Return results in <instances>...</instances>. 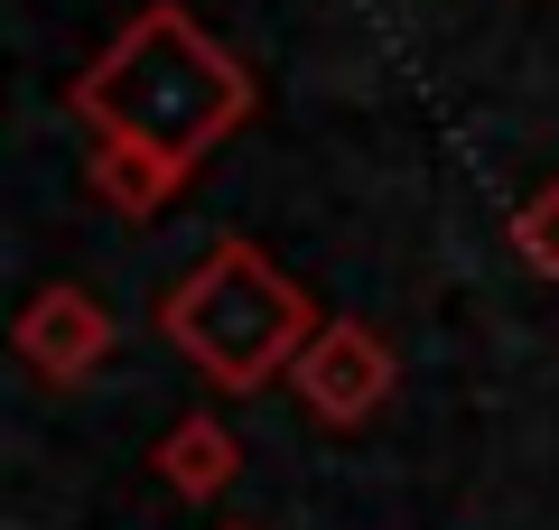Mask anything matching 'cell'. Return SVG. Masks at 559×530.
I'll return each instance as SVG.
<instances>
[{"instance_id":"6da1fadb","label":"cell","mask_w":559,"mask_h":530,"mask_svg":"<svg viewBox=\"0 0 559 530\" xmlns=\"http://www.w3.org/2000/svg\"><path fill=\"white\" fill-rule=\"evenodd\" d=\"M66 112L94 131V196L112 215H159L252 121V65L215 28H197V10L150 0L66 84Z\"/></svg>"},{"instance_id":"7a4b0ae2","label":"cell","mask_w":559,"mask_h":530,"mask_svg":"<svg viewBox=\"0 0 559 530\" xmlns=\"http://www.w3.org/2000/svg\"><path fill=\"white\" fill-rule=\"evenodd\" d=\"M318 326H326L318 298L280 270L261 242H242V233L215 242V252L159 298V335L197 363L205 382H215V392H234V400L289 382V363L308 353V335H318Z\"/></svg>"},{"instance_id":"3957f363","label":"cell","mask_w":559,"mask_h":530,"mask_svg":"<svg viewBox=\"0 0 559 530\" xmlns=\"http://www.w3.org/2000/svg\"><path fill=\"white\" fill-rule=\"evenodd\" d=\"M289 382H299L308 419H326V429H364V419L392 400L401 363H392V345H382L373 326H355V316H326V326L308 335V353L289 363Z\"/></svg>"},{"instance_id":"277c9868","label":"cell","mask_w":559,"mask_h":530,"mask_svg":"<svg viewBox=\"0 0 559 530\" xmlns=\"http://www.w3.org/2000/svg\"><path fill=\"white\" fill-rule=\"evenodd\" d=\"M10 345H20V363L47 382V392H66V382H84L103 353H112V316H103L94 289H75V279H47V289L20 308Z\"/></svg>"},{"instance_id":"5b68a950","label":"cell","mask_w":559,"mask_h":530,"mask_svg":"<svg viewBox=\"0 0 559 530\" xmlns=\"http://www.w3.org/2000/svg\"><path fill=\"white\" fill-rule=\"evenodd\" d=\"M234 474H242V447H234V429H224L215 410H187L178 429L159 437V484L187 493V503H224Z\"/></svg>"},{"instance_id":"8992f818","label":"cell","mask_w":559,"mask_h":530,"mask_svg":"<svg viewBox=\"0 0 559 530\" xmlns=\"http://www.w3.org/2000/svg\"><path fill=\"white\" fill-rule=\"evenodd\" d=\"M513 252H522V270L559 279V177L522 196V215H513Z\"/></svg>"}]
</instances>
